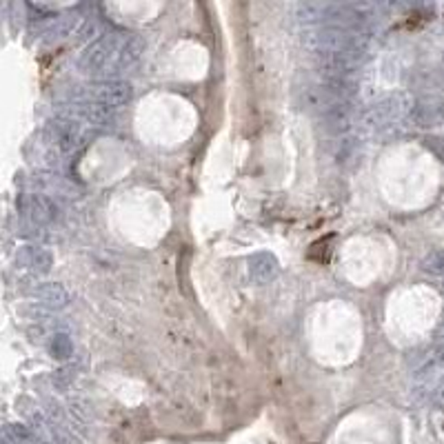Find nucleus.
Listing matches in <instances>:
<instances>
[{
  "mask_svg": "<svg viewBox=\"0 0 444 444\" xmlns=\"http://www.w3.org/2000/svg\"><path fill=\"white\" fill-rule=\"evenodd\" d=\"M413 120L420 127H434L440 125L444 120V100L438 98V95H431V98L420 100L415 112H413Z\"/></svg>",
  "mask_w": 444,
  "mask_h": 444,
  "instance_id": "nucleus-1",
  "label": "nucleus"
},
{
  "mask_svg": "<svg viewBox=\"0 0 444 444\" xmlns=\"http://www.w3.org/2000/svg\"><path fill=\"white\" fill-rule=\"evenodd\" d=\"M52 211H54V207L47 198H33L31 200V218L33 220H38V222L52 220Z\"/></svg>",
  "mask_w": 444,
  "mask_h": 444,
  "instance_id": "nucleus-2",
  "label": "nucleus"
},
{
  "mask_svg": "<svg viewBox=\"0 0 444 444\" xmlns=\"http://www.w3.org/2000/svg\"><path fill=\"white\" fill-rule=\"evenodd\" d=\"M38 296L45 300V303H49V305H63V303H65V291L60 289V286H56V284H45V286H40Z\"/></svg>",
  "mask_w": 444,
  "mask_h": 444,
  "instance_id": "nucleus-3",
  "label": "nucleus"
},
{
  "mask_svg": "<svg viewBox=\"0 0 444 444\" xmlns=\"http://www.w3.org/2000/svg\"><path fill=\"white\" fill-rule=\"evenodd\" d=\"M436 151L444 158V140H436Z\"/></svg>",
  "mask_w": 444,
  "mask_h": 444,
  "instance_id": "nucleus-4",
  "label": "nucleus"
}]
</instances>
